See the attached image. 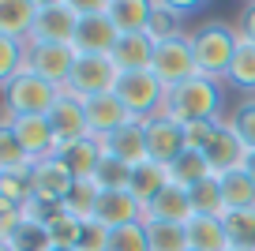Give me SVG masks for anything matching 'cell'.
I'll return each instance as SVG.
<instances>
[{
	"label": "cell",
	"mask_w": 255,
	"mask_h": 251,
	"mask_svg": "<svg viewBox=\"0 0 255 251\" xmlns=\"http://www.w3.org/2000/svg\"><path fill=\"white\" fill-rule=\"evenodd\" d=\"M229 124H233V131L240 135V142H244L248 150H255V98H248V102H240L237 109H233Z\"/></svg>",
	"instance_id": "cell-40"
},
{
	"label": "cell",
	"mask_w": 255,
	"mask_h": 251,
	"mask_svg": "<svg viewBox=\"0 0 255 251\" xmlns=\"http://www.w3.org/2000/svg\"><path fill=\"white\" fill-rule=\"evenodd\" d=\"M169 184H173V180H169V169H165V165L143 161V165H135V169H131V188H128V191H131L143 206H150L154 199L169 188Z\"/></svg>",
	"instance_id": "cell-23"
},
{
	"label": "cell",
	"mask_w": 255,
	"mask_h": 251,
	"mask_svg": "<svg viewBox=\"0 0 255 251\" xmlns=\"http://www.w3.org/2000/svg\"><path fill=\"white\" fill-rule=\"evenodd\" d=\"M0 251H15V248H11V244H0Z\"/></svg>",
	"instance_id": "cell-46"
},
{
	"label": "cell",
	"mask_w": 255,
	"mask_h": 251,
	"mask_svg": "<svg viewBox=\"0 0 255 251\" xmlns=\"http://www.w3.org/2000/svg\"><path fill=\"white\" fill-rule=\"evenodd\" d=\"M222 102H225V87L218 79L195 75L180 87H173L165 94V109L161 117L176 120V124H195V120H222Z\"/></svg>",
	"instance_id": "cell-1"
},
{
	"label": "cell",
	"mask_w": 255,
	"mask_h": 251,
	"mask_svg": "<svg viewBox=\"0 0 255 251\" xmlns=\"http://www.w3.org/2000/svg\"><path fill=\"white\" fill-rule=\"evenodd\" d=\"M26 169H34V161L26 157L23 142L15 139L11 127L0 124V173H26Z\"/></svg>",
	"instance_id": "cell-35"
},
{
	"label": "cell",
	"mask_w": 255,
	"mask_h": 251,
	"mask_svg": "<svg viewBox=\"0 0 255 251\" xmlns=\"http://www.w3.org/2000/svg\"><path fill=\"white\" fill-rule=\"evenodd\" d=\"M143 229H146L150 251H191L184 225H173V221H143Z\"/></svg>",
	"instance_id": "cell-27"
},
{
	"label": "cell",
	"mask_w": 255,
	"mask_h": 251,
	"mask_svg": "<svg viewBox=\"0 0 255 251\" xmlns=\"http://www.w3.org/2000/svg\"><path fill=\"white\" fill-rule=\"evenodd\" d=\"M49 124H53L60 146H68V142H75V139H87L90 135V127H87V102H83L79 94H72V90H60L53 113H49Z\"/></svg>",
	"instance_id": "cell-13"
},
{
	"label": "cell",
	"mask_w": 255,
	"mask_h": 251,
	"mask_svg": "<svg viewBox=\"0 0 255 251\" xmlns=\"http://www.w3.org/2000/svg\"><path fill=\"white\" fill-rule=\"evenodd\" d=\"M188 195H191V210H195V214H207V218H225V199H222V180H218V176L195 184Z\"/></svg>",
	"instance_id": "cell-31"
},
{
	"label": "cell",
	"mask_w": 255,
	"mask_h": 251,
	"mask_svg": "<svg viewBox=\"0 0 255 251\" xmlns=\"http://www.w3.org/2000/svg\"><path fill=\"white\" fill-rule=\"evenodd\" d=\"M237 34L240 38H248L255 45V0L252 4H244V11H240V26H237Z\"/></svg>",
	"instance_id": "cell-43"
},
{
	"label": "cell",
	"mask_w": 255,
	"mask_h": 251,
	"mask_svg": "<svg viewBox=\"0 0 255 251\" xmlns=\"http://www.w3.org/2000/svg\"><path fill=\"white\" fill-rule=\"evenodd\" d=\"M109 251H150V244H146V229L143 225L109 229Z\"/></svg>",
	"instance_id": "cell-39"
},
{
	"label": "cell",
	"mask_w": 255,
	"mask_h": 251,
	"mask_svg": "<svg viewBox=\"0 0 255 251\" xmlns=\"http://www.w3.org/2000/svg\"><path fill=\"white\" fill-rule=\"evenodd\" d=\"M94 221L105 229H124V225H143L146 221V206L139 203L131 191H102L98 199Z\"/></svg>",
	"instance_id": "cell-14"
},
{
	"label": "cell",
	"mask_w": 255,
	"mask_h": 251,
	"mask_svg": "<svg viewBox=\"0 0 255 251\" xmlns=\"http://www.w3.org/2000/svg\"><path fill=\"white\" fill-rule=\"evenodd\" d=\"M64 165L72 169L75 180H94L98 165L105 161V139H98V135H87V139H75L68 142V146L60 150Z\"/></svg>",
	"instance_id": "cell-19"
},
{
	"label": "cell",
	"mask_w": 255,
	"mask_h": 251,
	"mask_svg": "<svg viewBox=\"0 0 255 251\" xmlns=\"http://www.w3.org/2000/svg\"><path fill=\"white\" fill-rule=\"evenodd\" d=\"M244 173L255 180V150H248V161H244Z\"/></svg>",
	"instance_id": "cell-45"
},
{
	"label": "cell",
	"mask_w": 255,
	"mask_h": 251,
	"mask_svg": "<svg viewBox=\"0 0 255 251\" xmlns=\"http://www.w3.org/2000/svg\"><path fill=\"white\" fill-rule=\"evenodd\" d=\"M0 124L15 131V139L23 142L26 157H30L34 165L45 161V157H56L64 150L60 139H56V131H53V124H49V117H11V113H4Z\"/></svg>",
	"instance_id": "cell-8"
},
{
	"label": "cell",
	"mask_w": 255,
	"mask_h": 251,
	"mask_svg": "<svg viewBox=\"0 0 255 251\" xmlns=\"http://www.w3.org/2000/svg\"><path fill=\"white\" fill-rule=\"evenodd\" d=\"M128 120H135V117L124 109V102H120L117 94L87 98V127H90V135H98V139H109V135L120 131Z\"/></svg>",
	"instance_id": "cell-16"
},
{
	"label": "cell",
	"mask_w": 255,
	"mask_h": 251,
	"mask_svg": "<svg viewBox=\"0 0 255 251\" xmlns=\"http://www.w3.org/2000/svg\"><path fill=\"white\" fill-rule=\"evenodd\" d=\"M79 251H109V229L98 225V221H90L87 233H83V240H79Z\"/></svg>",
	"instance_id": "cell-42"
},
{
	"label": "cell",
	"mask_w": 255,
	"mask_h": 251,
	"mask_svg": "<svg viewBox=\"0 0 255 251\" xmlns=\"http://www.w3.org/2000/svg\"><path fill=\"white\" fill-rule=\"evenodd\" d=\"M229 87L244 90V94H255V45L248 38H240L237 56H233V68H229Z\"/></svg>",
	"instance_id": "cell-29"
},
{
	"label": "cell",
	"mask_w": 255,
	"mask_h": 251,
	"mask_svg": "<svg viewBox=\"0 0 255 251\" xmlns=\"http://www.w3.org/2000/svg\"><path fill=\"white\" fill-rule=\"evenodd\" d=\"M117 79H120V68L113 64V56H83L75 60V71L68 79V87L72 94H79L83 102L87 98H102V94H113L117 90Z\"/></svg>",
	"instance_id": "cell-7"
},
{
	"label": "cell",
	"mask_w": 255,
	"mask_h": 251,
	"mask_svg": "<svg viewBox=\"0 0 255 251\" xmlns=\"http://www.w3.org/2000/svg\"><path fill=\"white\" fill-rule=\"evenodd\" d=\"M154 41L150 34H120L117 49H113V64L120 68V75L124 71H150L154 64Z\"/></svg>",
	"instance_id": "cell-20"
},
{
	"label": "cell",
	"mask_w": 255,
	"mask_h": 251,
	"mask_svg": "<svg viewBox=\"0 0 255 251\" xmlns=\"http://www.w3.org/2000/svg\"><path fill=\"white\" fill-rule=\"evenodd\" d=\"M143 127H146V157H150V161H158V165L169 169V165L188 150V142H184V124H176V120L150 117V120H143Z\"/></svg>",
	"instance_id": "cell-12"
},
{
	"label": "cell",
	"mask_w": 255,
	"mask_h": 251,
	"mask_svg": "<svg viewBox=\"0 0 255 251\" xmlns=\"http://www.w3.org/2000/svg\"><path fill=\"white\" fill-rule=\"evenodd\" d=\"M11 244L15 251H53V236H49V225L38 218H23V225H19V233L11 236Z\"/></svg>",
	"instance_id": "cell-32"
},
{
	"label": "cell",
	"mask_w": 255,
	"mask_h": 251,
	"mask_svg": "<svg viewBox=\"0 0 255 251\" xmlns=\"http://www.w3.org/2000/svg\"><path fill=\"white\" fill-rule=\"evenodd\" d=\"M222 199H225V214L229 210H255V180L244 169L222 176Z\"/></svg>",
	"instance_id": "cell-26"
},
{
	"label": "cell",
	"mask_w": 255,
	"mask_h": 251,
	"mask_svg": "<svg viewBox=\"0 0 255 251\" xmlns=\"http://www.w3.org/2000/svg\"><path fill=\"white\" fill-rule=\"evenodd\" d=\"M165 8L173 11V15L188 19V15H195V11H203V4H191V0H165Z\"/></svg>",
	"instance_id": "cell-44"
},
{
	"label": "cell",
	"mask_w": 255,
	"mask_h": 251,
	"mask_svg": "<svg viewBox=\"0 0 255 251\" xmlns=\"http://www.w3.org/2000/svg\"><path fill=\"white\" fill-rule=\"evenodd\" d=\"M75 60H79L75 45H38V41L26 45V68L60 90L68 87V79L75 71Z\"/></svg>",
	"instance_id": "cell-10"
},
{
	"label": "cell",
	"mask_w": 255,
	"mask_h": 251,
	"mask_svg": "<svg viewBox=\"0 0 255 251\" xmlns=\"http://www.w3.org/2000/svg\"><path fill=\"white\" fill-rule=\"evenodd\" d=\"M56 98H60V87L45 83L30 68L19 71L11 83H4V113L11 117H49Z\"/></svg>",
	"instance_id": "cell-3"
},
{
	"label": "cell",
	"mask_w": 255,
	"mask_h": 251,
	"mask_svg": "<svg viewBox=\"0 0 255 251\" xmlns=\"http://www.w3.org/2000/svg\"><path fill=\"white\" fill-rule=\"evenodd\" d=\"M38 11H41V0H4L0 4V38L26 41L30 45Z\"/></svg>",
	"instance_id": "cell-17"
},
{
	"label": "cell",
	"mask_w": 255,
	"mask_h": 251,
	"mask_svg": "<svg viewBox=\"0 0 255 251\" xmlns=\"http://www.w3.org/2000/svg\"><path fill=\"white\" fill-rule=\"evenodd\" d=\"M150 0H109V19L120 34H146L150 26Z\"/></svg>",
	"instance_id": "cell-24"
},
{
	"label": "cell",
	"mask_w": 255,
	"mask_h": 251,
	"mask_svg": "<svg viewBox=\"0 0 255 251\" xmlns=\"http://www.w3.org/2000/svg\"><path fill=\"white\" fill-rule=\"evenodd\" d=\"M87 225H90V221H83V218H75V214L60 210L53 221H49L53 248H79V240H83V233H87Z\"/></svg>",
	"instance_id": "cell-36"
},
{
	"label": "cell",
	"mask_w": 255,
	"mask_h": 251,
	"mask_svg": "<svg viewBox=\"0 0 255 251\" xmlns=\"http://www.w3.org/2000/svg\"><path fill=\"white\" fill-rule=\"evenodd\" d=\"M94 184L102 191H128L131 188V165H124V161L105 154V161L98 165V173H94Z\"/></svg>",
	"instance_id": "cell-37"
},
{
	"label": "cell",
	"mask_w": 255,
	"mask_h": 251,
	"mask_svg": "<svg viewBox=\"0 0 255 251\" xmlns=\"http://www.w3.org/2000/svg\"><path fill=\"white\" fill-rule=\"evenodd\" d=\"M98 199H102V188H98L94 180H75V188L68 191V199H64V210L75 214V218H83V221H94Z\"/></svg>",
	"instance_id": "cell-34"
},
{
	"label": "cell",
	"mask_w": 255,
	"mask_h": 251,
	"mask_svg": "<svg viewBox=\"0 0 255 251\" xmlns=\"http://www.w3.org/2000/svg\"><path fill=\"white\" fill-rule=\"evenodd\" d=\"M113 94L124 102V109L135 120H150V117H161L169 87L154 71H124V75L117 79V90H113Z\"/></svg>",
	"instance_id": "cell-4"
},
{
	"label": "cell",
	"mask_w": 255,
	"mask_h": 251,
	"mask_svg": "<svg viewBox=\"0 0 255 251\" xmlns=\"http://www.w3.org/2000/svg\"><path fill=\"white\" fill-rule=\"evenodd\" d=\"M19 71H26V41L0 38V83H11Z\"/></svg>",
	"instance_id": "cell-38"
},
{
	"label": "cell",
	"mask_w": 255,
	"mask_h": 251,
	"mask_svg": "<svg viewBox=\"0 0 255 251\" xmlns=\"http://www.w3.org/2000/svg\"><path fill=\"white\" fill-rule=\"evenodd\" d=\"M154 11H150V26H146V34H150L154 45H161V41H176V38H188V30H184V19L173 15V11L165 8V0H150Z\"/></svg>",
	"instance_id": "cell-28"
},
{
	"label": "cell",
	"mask_w": 255,
	"mask_h": 251,
	"mask_svg": "<svg viewBox=\"0 0 255 251\" xmlns=\"http://www.w3.org/2000/svg\"><path fill=\"white\" fill-rule=\"evenodd\" d=\"M105 154L109 157H117V161H124V165H143V161H150L146 157V127H143V120H128L120 131H113L109 139H105Z\"/></svg>",
	"instance_id": "cell-18"
},
{
	"label": "cell",
	"mask_w": 255,
	"mask_h": 251,
	"mask_svg": "<svg viewBox=\"0 0 255 251\" xmlns=\"http://www.w3.org/2000/svg\"><path fill=\"white\" fill-rule=\"evenodd\" d=\"M75 188V176L72 169L64 165V157H45V161L34 165V195L38 199H49V203H64L68 191Z\"/></svg>",
	"instance_id": "cell-15"
},
{
	"label": "cell",
	"mask_w": 255,
	"mask_h": 251,
	"mask_svg": "<svg viewBox=\"0 0 255 251\" xmlns=\"http://www.w3.org/2000/svg\"><path fill=\"white\" fill-rule=\"evenodd\" d=\"M210 176H214V173H210V165H207V157H203V150H184V154L169 165V180H173L176 188H184V191H191L195 184L210 180Z\"/></svg>",
	"instance_id": "cell-25"
},
{
	"label": "cell",
	"mask_w": 255,
	"mask_h": 251,
	"mask_svg": "<svg viewBox=\"0 0 255 251\" xmlns=\"http://www.w3.org/2000/svg\"><path fill=\"white\" fill-rule=\"evenodd\" d=\"M184 229H188V248H191V251H233L229 233H225V221H222V218L195 214Z\"/></svg>",
	"instance_id": "cell-21"
},
{
	"label": "cell",
	"mask_w": 255,
	"mask_h": 251,
	"mask_svg": "<svg viewBox=\"0 0 255 251\" xmlns=\"http://www.w3.org/2000/svg\"><path fill=\"white\" fill-rule=\"evenodd\" d=\"M150 71L165 83L169 90L188 83V79L199 75V64H195V53H191V41L188 38H176V41H161L154 49V64Z\"/></svg>",
	"instance_id": "cell-9"
},
{
	"label": "cell",
	"mask_w": 255,
	"mask_h": 251,
	"mask_svg": "<svg viewBox=\"0 0 255 251\" xmlns=\"http://www.w3.org/2000/svg\"><path fill=\"white\" fill-rule=\"evenodd\" d=\"M203 157H207L210 173H214L218 180H222V176H229V173H240V169H244V161H248V146L240 142V135L233 131L229 117H225L222 124L214 127L210 142L203 146Z\"/></svg>",
	"instance_id": "cell-11"
},
{
	"label": "cell",
	"mask_w": 255,
	"mask_h": 251,
	"mask_svg": "<svg viewBox=\"0 0 255 251\" xmlns=\"http://www.w3.org/2000/svg\"><path fill=\"white\" fill-rule=\"evenodd\" d=\"M188 41H191V53H195V64H199V75L225 83L240 45V34L229 23H203L188 34Z\"/></svg>",
	"instance_id": "cell-2"
},
{
	"label": "cell",
	"mask_w": 255,
	"mask_h": 251,
	"mask_svg": "<svg viewBox=\"0 0 255 251\" xmlns=\"http://www.w3.org/2000/svg\"><path fill=\"white\" fill-rule=\"evenodd\" d=\"M191 218H195V210H191V195L184 188H176V184H169V188L161 191L150 206H146V221H173V225H188Z\"/></svg>",
	"instance_id": "cell-22"
},
{
	"label": "cell",
	"mask_w": 255,
	"mask_h": 251,
	"mask_svg": "<svg viewBox=\"0 0 255 251\" xmlns=\"http://www.w3.org/2000/svg\"><path fill=\"white\" fill-rule=\"evenodd\" d=\"M53 251H79V248H53Z\"/></svg>",
	"instance_id": "cell-47"
},
{
	"label": "cell",
	"mask_w": 255,
	"mask_h": 251,
	"mask_svg": "<svg viewBox=\"0 0 255 251\" xmlns=\"http://www.w3.org/2000/svg\"><path fill=\"white\" fill-rule=\"evenodd\" d=\"M79 0H41L34 38L38 45H75L79 34Z\"/></svg>",
	"instance_id": "cell-6"
},
{
	"label": "cell",
	"mask_w": 255,
	"mask_h": 251,
	"mask_svg": "<svg viewBox=\"0 0 255 251\" xmlns=\"http://www.w3.org/2000/svg\"><path fill=\"white\" fill-rule=\"evenodd\" d=\"M79 34H75V53L83 56H113L120 41V30L109 19V0H83L79 4Z\"/></svg>",
	"instance_id": "cell-5"
},
{
	"label": "cell",
	"mask_w": 255,
	"mask_h": 251,
	"mask_svg": "<svg viewBox=\"0 0 255 251\" xmlns=\"http://www.w3.org/2000/svg\"><path fill=\"white\" fill-rule=\"evenodd\" d=\"M222 120H195V124H184V142H188V150H203L207 146L210 135H214V127L222 124Z\"/></svg>",
	"instance_id": "cell-41"
},
{
	"label": "cell",
	"mask_w": 255,
	"mask_h": 251,
	"mask_svg": "<svg viewBox=\"0 0 255 251\" xmlns=\"http://www.w3.org/2000/svg\"><path fill=\"white\" fill-rule=\"evenodd\" d=\"M222 221L233 251H255V210H229Z\"/></svg>",
	"instance_id": "cell-30"
},
{
	"label": "cell",
	"mask_w": 255,
	"mask_h": 251,
	"mask_svg": "<svg viewBox=\"0 0 255 251\" xmlns=\"http://www.w3.org/2000/svg\"><path fill=\"white\" fill-rule=\"evenodd\" d=\"M30 199H34V169H26V173H0V203L23 210Z\"/></svg>",
	"instance_id": "cell-33"
}]
</instances>
